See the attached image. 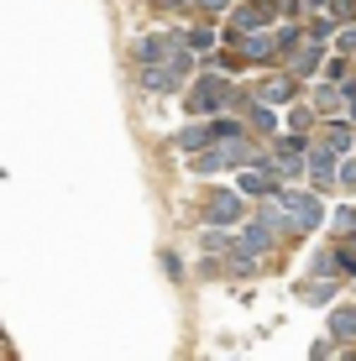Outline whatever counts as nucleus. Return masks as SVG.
I'll list each match as a JSON object with an SVG mask.
<instances>
[{
  "instance_id": "1",
  "label": "nucleus",
  "mask_w": 356,
  "mask_h": 361,
  "mask_svg": "<svg viewBox=\"0 0 356 361\" xmlns=\"http://www.w3.org/2000/svg\"><path fill=\"white\" fill-rule=\"evenodd\" d=\"M283 204H288V215H293V226H299V231H309L314 220H320V204H314L309 194H283Z\"/></svg>"
},
{
  "instance_id": "2",
  "label": "nucleus",
  "mask_w": 356,
  "mask_h": 361,
  "mask_svg": "<svg viewBox=\"0 0 356 361\" xmlns=\"http://www.w3.org/2000/svg\"><path fill=\"white\" fill-rule=\"evenodd\" d=\"M215 136H236V126H231V121H215V126H194V131H183L178 142H183V147H204V142H215Z\"/></svg>"
},
{
  "instance_id": "3",
  "label": "nucleus",
  "mask_w": 356,
  "mask_h": 361,
  "mask_svg": "<svg viewBox=\"0 0 356 361\" xmlns=\"http://www.w3.org/2000/svg\"><path fill=\"white\" fill-rule=\"evenodd\" d=\"M220 99H226V79H200V90H194V105H200V110H215Z\"/></svg>"
},
{
  "instance_id": "4",
  "label": "nucleus",
  "mask_w": 356,
  "mask_h": 361,
  "mask_svg": "<svg viewBox=\"0 0 356 361\" xmlns=\"http://www.w3.org/2000/svg\"><path fill=\"white\" fill-rule=\"evenodd\" d=\"M236 215H241L236 194H215V199H210V220H215V226H231Z\"/></svg>"
},
{
  "instance_id": "5",
  "label": "nucleus",
  "mask_w": 356,
  "mask_h": 361,
  "mask_svg": "<svg viewBox=\"0 0 356 361\" xmlns=\"http://www.w3.org/2000/svg\"><path fill=\"white\" fill-rule=\"evenodd\" d=\"M330 330H336L340 341H356V309H340V314H330Z\"/></svg>"
},
{
  "instance_id": "6",
  "label": "nucleus",
  "mask_w": 356,
  "mask_h": 361,
  "mask_svg": "<svg viewBox=\"0 0 356 361\" xmlns=\"http://www.w3.org/2000/svg\"><path fill=\"white\" fill-rule=\"evenodd\" d=\"M278 183L267 178V173H241V194H273Z\"/></svg>"
},
{
  "instance_id": "7",
  "label": "nucleus",
  "mask_w": 356,
  "mask_h": 361,
  "mask_svg": "<svg viewBox=\"0 0 356 361\" xmlns=\"http://www.w3.org/2000/svg\"><path fill=\"white\" fill-rule=\"evenodd\" d=\"M236 157H241V147H226V152H210V157H200V173H215V168L236 163Z\"/></svg>"
},
{
  "instance_id": "8",
  "label": "nucleus",
  "mask_w": 356,
  "mask_h": 361,
  "mask_svg": "<svg viewBox=\"0 0 356 361\" xmlns=\"http://www.w3.org/2000/svg\"><path fill=\"white\" fill-rule=\"evenodd\" d=\"M309 173H314L320 183H330V178H336V163H330V152H314V157H309Z\"/></svg>"
},
{
  "instance_id": "9",
  "label": "nucleus",
  "mask_w": 356,
  "mask_h": 361,
  "mask_svg": "<svg viewBox=\"0 0 356 361\" xmlns=\"http://www.w3.org/2000/svg\"><path fill=\"white\" fill-rule=\"evenodd\" d=\"M247 58H273V42L267 37H247Z\"/></svg>"
},
{
  "instance_id": "10",
  "label": "nucleus",
  "mask_w": 356,
  "mask_h": 361,
  "mask_svg": "<svg viewBox=\"0 0 356 361\" xmlns=\"http://www.w3.org/2000/svg\"><path fill=\"white\" fill-rule=\"evenodd\" d=\"M330 147H336V152H346V147H351V131H346V126H330Z\"/></svg>"
},
{
  "instance_id": "11",
  "label": "nucleus",
  "mask_w": 356,
  "mask_h": 361,
  "mask_svg": "<svg viewBox=\"0 0 356 361\" xmlns=\"http://www.w3.org/2000/svg\"><path fill=\"white\" fill-rule=\"evenodd\" d=\"M189 47H194V53H210L215 37H210V32H194V37H189Z\"/></svg>"
},
{
  "instance_id": "12",
  "label": "nucleus",
  "mask_w": 356,
  "mask_h": 361,
  "mask_svg": "<svg viewBox=\"0 0 356 361\" xmlns=\"http://www.w3.org/2000/svg\"><path fill=\"white\" fill-rule=\"evenodd\" d=\"M293 90H288V84H267V90H262V99H273V105H278V99H288Z\"/></svg>"
},
{
  "instance_id": "13",
  "label": "nucleus",
  "mask_w": 356,
  "mask_h": 361,
  "mask_svg": "<svg viewBox=\"0 0 356 361\" xmlns=\"http://www.w3.org/2000/svg\"><path fill=\"white\" fill-rule=\"evenodd\" d=\"M340 53H356V32H340Z\"/></svg>"
},
{
  "instance_id": "14",
  "label": "nucleus",
  "mask_w": 356,
  "mask_h": 361,
  "mask_svg": "<svg viewBox=\"0 0 356 361\" xmlns=\"http://www.w3.org/2000/svg\"><path fill=\"white\" fill-rule=\"evenodd\" d=\"M200 6H204V11H226L231 0H200Z\"/></svg>"
},
{
  "instance_id": "15",
  "label": "nucleus",
  "mask_w": 356,
  "mask_h": 361,
  "mask_svg": "<svg viewBox=\"0 0 356 361\" xmlns=\"http://www.w3.org/2000/svg\"><path fill=\"white\" fill-rule=\"evenodd\" d=\"M168 6H178V0H168Z\"/></svg>"
}]
</instances>
